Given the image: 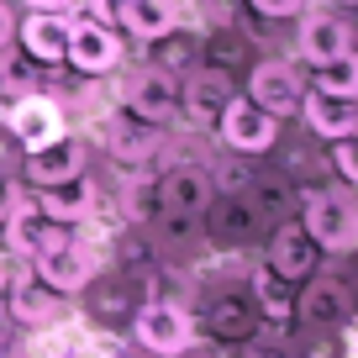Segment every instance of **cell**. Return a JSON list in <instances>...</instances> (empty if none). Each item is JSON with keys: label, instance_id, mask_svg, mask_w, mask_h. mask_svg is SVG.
I'll use <instances>...</instances> for the list:
<instances>
[{"label": "cell", "instance_id": "obj_34", "mask_svg": "<svg viewBox=\"0 0 358 358\" xmlns=\"http://www.w3.org/2000/svg\"><path fill=\"white\" fill-rule=\"evenodd\" d=\"M122 358H158V353H148V348H127Z\"/></svg>", "mask_w": 358, "mask_h": 358}, {"label": "cell", "instance_id": "obj_19", "mask_svg": "<svg viewBox=\"0 0 358 358\" xmlns=\"http://www.w3.org/2000/svg\"><path fill=\"white\" fill-rule=\"evenodd\" d=\"M11 316H16L22 327H53L58 316H64V295L48 290V285H32V280H27L22 290L11 295Z\"/></svg>", "mask_w": 358, "mask_h": 358}, {"label": "cell", "instance_id": "obj_4", "mask_svg": "<svg viewBox=\"0 0 358 358\" xmlns=\"http://www.w3.org/2000/svg\"><path fill=\"white\" fill-rule=\"evenodd\" d=\"M137 348H148V353H158V358H179L185 348L195 343V327H190V316L179 311V306H169V301H158V306H143L137 311Z\"/></svg>", "mask_w": 358, "mask_h": 358}, {"label": "cell", "instance_id": "obj_33", "mask_svg": "<svg viewBox=\"0 0 358 358\" xmlns=\"http://www.w3.org/2000/svg\"><path fill=\"white\" fill-rule=\"evenodd\" d=\"M0 358H22V353H16V343H11V337H0Z\"/></svg>", "mask_w": 358, "mask_h": 358}, {"label": "cell", "instance_id": "obj_3", "mask_svg": "<svg viewBox=\"0 0 358 358\" xmlns=\"http://www.w3.org/2000/svg\"><path fill=\"white\" fill-rule=\"evenodd\" d=\"M216 132H222V143L232 148V153H264V148H274V137H280V122L268 111H258L248 95H232V101L222 106V116H216Z\"/></svg>", "mask_w": 358, "mask_h": 358}, {"label": "cell", "instance_id": "obj_36", "mask_svg": "<svg viewBox=\"0 0 358 358\" xmlns=\"http://www.w3.org/2000/svg\"><path fill=\"white\" fill-rule=\"evenodd\" d=\"M343 6H358V0H343Z\"/></svg>", "mask_w": 358, "mask_h": 358}, {"label": "cell", "instance_id": "obj_18", "mask_svg": "<svg viewBox=\"0 0 358 358\" xmlns=\"http://www.w3.org/2000/svg\"><path fill=\"white\" fill-rule=\"evenodd\" d=\"M101 132H106V148H111L116 158H127V164H143V158H153V148H158L153 127H148L143 116H132V111L111 116Z\"/></svg>", "mask_w": 358, "mask_h": 358}, {"label": "cell", "instance_id": "obj_10", "mask_svg": "<svg viewBox=\"0 0 358 358\" xmlns=\"http://www.w3.org/2000/svg\"><path fill=\"white\" fill-rule=\"evenodd\" d=\"M127 111L143 116L148 127L169 122V116L179 111V90H174V79H169L164 69H143V74L127 85Z\"/></svg>", "mask_w": 358, "mask_h": 358}, {"label": "cell", "instance_id": "obj_31", "mask_svg": "<svg viewBox=\"0 0 358 358\" xmlns=\"http://www.w3.org/2000/svg\"><path fill=\"white\" fill-rule=\"evenodd\" d=\"M11 37H16V22H11V11H6V6H0V48L11 43Z\"/></svg>", "mask_w": 358, "mask_h": 358}, {"label": "cell", "instance_id": "obj_26", "mask_svg": "<svg viewBox=\"0 0 358 358\" xmlns=\"http://www.w3.org/2000/svg\"><path fill=\"white\" fill-rule=\"evenodd\" d=\"M332 164H337V174H343L348 185H358V132L343 137V143H332Z\"/></svg>", "mask_w": 358, "mask_h": 358}, {"label": "cell", "instance_id": "obj_2", "mask_svg": "<svg viewBox=\"0 0 358 358\" xmlns=\"http://www.w3.org/2000/svg\"><path fill=\"white\" fill-rule=\"evenodd\" d=\"M32 274L48 290L74 295V290H85V285L95 280V248H85L79 237H64V243H53L48 253L32 258Z\"/></svg>", "mask_w": 358, "mask_h": 358}, {"label": "cell", "instance_id": "obj_1", "mask_svg": "<svg viewBox=\"0 0 358 358\" xmlns=\"http://www.w3.org/2000/svg\"><path fill=\"white\" fill-rule=\"evenodd\" d=\"M301 227L322 253H348V248H358V211H353V201L337 195V190H311L306 195Z\"/></svg>", "mask_w": 358, "mask_h": 358}, {"label": "cell", "instance_id": "obj_27", "mask_svg": "<svg viewBox=\"0 0 358 358\" xmlns=\"http://www.w3.org/2000/svg\"><path fill=\"white\" fill-rule=\"evenodd\" d=\"M153 206H158V190L148 185V179H137L132 195H127V211H132V222H148V216H153Z\"/></svg>", "mask_w": 358, "mask_h": 358}, {"label": "cell", "instance_id": "obj_11", "mask_svg": "<svg viewBox=\"0 0 358 358\" xmlns=\"http://www.w3.org/2000/svg\"><path fill=\"white\" fill-rule=\"evenodd\" d=\"M37 211H43L48 222H58V227H79L95 211V185H90L85 174L64 179V185H48V190L37 195Z\"/></svg>", "mask_w": 358, "mask_h": 358}, {"label": "cell", "instance_id": "obj_21", "mask_svg": "<svg viewBox=\"0 0 358 358\" xmlns=\"http://www.w3.org/2000/svg\"><path fill=\"white\" fill-rule=\"evenodd\" d=\"M227 101H232V90H227V79H222V74H195V79H190V90H185V106H190L195 122H216Z\"/></svg>", "mask_w": 358, "mask_h": 358}, {"label": "cell", "instance_id": "obj_15", "mask_svg": "<svg viewBox=\"0 0 358 358\" xmlns=\"http://www.w3.org/2000/svg\"><path fill=\"white\" fill-rule=\"evenodd\" d=\"M22 48L37 64H58L69 53V16L64 11H32L22 22Z\"/></svg>", "mask_w": 358, "mask_h": 358}, {"label": "cell", "instance_id": "obj_14", "mask_svg": "<svg viewBox=\"0 0 358 358\" xmlns=\"http://www.w3.org/2000/svg\"><path fill=\"white\" fill-rule=\"evenodd\" d=\"M206 201H211V174L206 169H190V164H179L164 174V185H158V206L174 216H195L206 211Z\"/></svg>", "mask_w": 358, "mask_h": 358}, {"label": "cell", "instance_id": "obj_29", "mask_svg": "<svg viewBox=\"0 0 358 358\" xmlns=\"http://www.w3.org/2000/svg\"><path fill=\"white\" fill-rule=\"evenodd\" d=\"M116 6H122V0H90V11H95V16H90V22H106V27H111Z\"/></svg>", "mask_w": 358, "mask_h": 358}, {"label": "cell", "instance_id": "obj_22", "mask_svg": "<svg viewBox=\"0 0 358 358\" xmlns=\"http://www.w3.org/2000/svg\"><path fill=\"white\" fill-rule=\"evenodd\" d=\"M316 90L322 95H343V101H358V53H343L332 64L316 69Z\"/></svg>", "mask_w": 358, "mask_h": 358}, {"label": "cell", "instance_id": "obj_13", "mask_svg": "<svg viewBox=\"0 0 358 358\" xmlns=\"http://www.w3.org/2000/svg\"><path fill=\"white\" fill-rule=\"evenodd\" d=\"M316 253H322V248L306 237V227H280V232H274V243H268V268H274L285 285L311 280Z\"/></svg>", "mask_w": 358, "mask_h": 358}, {"label": "cell", "instance_id": "obj_25", "mask_svg": "<svg viewBox=\"0 0 358 358\" xmlns=\"http://www.w3.org/2000/svg\"><path fill=\"white\" fill-rule=\"evenodd\" d=\"M0 85H6L16 101H22V95H32L37 74H32V64H27L22 53H6V58H0Z\"/></svg>", "mask_w": 358, "mask_h": 358}, {"label": "cell", "instance_id": "obj_24", "mask_svg": "<svg viewBox=\"0 0 358 358\" xmlns=\"http://www.w3.org/2000/svg\"><path fill=\"white\" fill-rule=\"evenodd\" d=\"M27 280H32V264H27V258H16V253H0V316L11 311V295L22 290Z\"/></svg>", "mask_w": 358, "mask_h": 358}, {"label": "cell", "instance_id": "obj_23", "mask_svg": "<svg viewBox=\"0 0 358 358\" xmlns=\"http://www.w3.org/2000/svg\"><path fill=\"white\" fill-rule=\"evenodd\" d=\"M253 295H258V311H264L268 322H285V316L295 311L290 290H285V280L274 274V268H258V274H253Z\"/></svg>", "mask_w": 358, "mask_h": 358}, {"label": "cell", "instance_id": "obj_5", "mask_svg": "<svg viewBox=\"0 0 358 358\" xmlns=\"http://www.w3.org/2000/svg\"><path fill=\"white\" fill-rule=\"evenodd\" d=\"M248 101L280 122V116H295V111H301L306 85H301V74H295L290 64L268 58V64H258V69H253V79H248Z\"/></svg>", "mask_w": 358, "mask_h": 358}, {"label": "cell", "instance_id": "obj_9", "mask_svg": "<svg viewBox=\"0 0 358 358\" xmlns=\"http://www.w3.org/2000/svg\"><path fill=\"white\" fill-rule=\"evenodd\" d=\"M74 174H85V143H79V137H53V143L27 153V179H32L37 190L64 185V179H74Z\"/></svg>", "mask_w": 358, "mask_h": 358}, {"label": "cell", "instance_id": "obj_8", "mask_svg": "<svg viewBox=\"0 0 358 358\" xmlns=\"http://www.w3.org/2000/svg\"><path fill=\"white\" fill-rule=\"evenodd\" d=\"M295 48H301V58H306L311 69H322V64H332V58L353 53V32H348L343 16L311 11V16L301 22V37H295Z\"/></svg>", "mask_w": 358, "mask_h": 358}, {"label": "cell", "instance_id": "obj_17", "mask_svg": "<svg viewBox=\"0 0 358 358\" xmlns=\"http://www.w3.org/2000/svg\"><path fill=\"white\" fill-rule=\"evenodd\" d=\"M116 22H122L132 37L153 43V37H169V32H174L179 11H174V0H122V6H116Z\"/></svg>", "mask_w": 358, "mask_h": 358}, {"label": "cell", "instance_id": "obj_7", "mask_svg": "<svg viewBox=\"0 0 358 358\" xmlns=\"http://www.w3.org/2000/svg\"><path fill=\"white\" fill-rule=\"evenodd\" d=\"M69 64L79 74H111L122 64V37L106 22H69Z\"/></svg>", "mask_w": 358, "mask_h": 358}, {"label": "cell", "instance_id": "obj_28", "mask_svg": "<svg viewBox=\"0 0 358 358\" xmlns=\"http://www.w3.org/2000/svg\"><path fill=\"white\" fill-rule=\"evenodd\" d=\"M248 6H253L258 16H301L311 0H248Z\"/></svg>", "mask_w": 358, "mask_h": 358}, {"label": "cell", "instance_id": "obj_30", "mask_svg": "<svg viewBox=\"0 0 358 358\" xmlns=\"http://www.w3.org/2000/svg\"><path fill=\"white\" fill-rule=\"evenodd\" d=\"M16 201H22V195H16V185H11V179H0V216L11 211V206H16Z\"/></svg>", "mask_w": 358, "mask_h": 358}, {"label": "cell", "instance_id": "obj_20", "mask_svg": "<svg viewBox=\"0 0 358 358\" xmlns=\"http://www.w3.org/2000/svg\"><path fill=\"white\" fill-rule=\"evenodd\" d=\"M348 311V285L343 280H311L306 285V295H301V316L306 322H337V316Z\"/></svg>", "mask_w": 358, "mask_h": 358}, {"label": "cell", "instance_id": "obj_35", "mask_svg": "<svg viewBox=\"0 0 358 358\" xmlns=\"http://www.w3.org/2000/svg\"><path fill=\"white\" fill-rule=\"evenodd\" d=\"M48 358H85V353H74V348H58V353H48Z\"/></svg>", "mask_w": 358, "mask_h": 358}, {"label": "cell", "instance_id": "obj_12", "mask_svg": "<svg viewBox=\"0 0 358 358\" xmlns=\"http://www.w3.org/2000/svg\"><path fill=\"white\" fill-rule=\"evenodd\" d=\"M306 122H311L316 137H327V143H343V137L358 132V101H343V95H322V90H306L301 101Z\"/></svg>", "mask_w": 358, "mask_h": 358}, {"label": "cell", "instance_id": "obj_32", "mask_svg": "<svg viewBox=\"0 0 358 358\" xmlns=\"http://www.w3.org/2000/svg\"><path fill=\"white\" fill-rule=\"evenodd\" d=\"M27 6H32V11H69L74 0H27Z\"/></svg>", "mask_w": 358, "mask_h": 358}, {"label": "cell", "instance_id": "obj_6", "mask_svg": "<svg viewBox=\"0 0 358 358\" xmlns=\"http://www.w3.org/2000/svg\"><path fill=\"white\" fill-rule=\"evenodd\" d=\"M0 222H6V253L27 258V264H32L37 253H48L53 243H64V237H69V227L48 222V216L37 211V201H16Z\"/></svg>", "mask_w": 358, "mask_h": 358}, {"label": "cell", "instance_id": "obj_16", "mask_svg": "<svg viewBox=\"0 0 358 358\" xmlns=\"http://www.w3.org/2000/svg\"><path fill=\"white\" fill-rule=\"evenodd\" d=\"M11 132L27 143V153L43 143H53V137H64V116H58L53 101H43V95H22L11 111Z\"/></svg>", "mask_w": 358, "mask_h": 358}]
</instances>
